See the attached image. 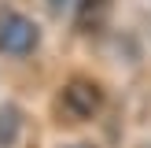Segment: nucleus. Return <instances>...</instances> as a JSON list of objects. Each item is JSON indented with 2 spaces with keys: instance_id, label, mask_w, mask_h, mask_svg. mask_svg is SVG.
<instances>
[{
  "instance_id": "1",
  "label": "nucleus",
  "mask_w": 151,
  "mask_h": 148,
  "mask_svg": "<svg viewBox=\"0 0 151 148\" xmlns=\"http://www.w3.org/2000/svg\"><path fill=\"white\" fill-rule=\"evenodd\" d=\"M59 107L74 122H88L103 111V89L92 74H70L59 89Z\"/></svg>"
},
{
  "instance_id": "6",
  "label": "nucleus",
  "mask_w": 151,
  "mask_h": 148,
  "mask_svg": "<svg viewBox=\"0 0 151 148\" xmlns=\"http://www.w3.org/2000/svg\"><path fill=\"white\" fill-rule=\"evenodd\" d=\"M63 148H96V144H88V141H70V144H63Z\"/></svg>"
},
{
  "instance_id": "2",
  "label": "nucleus",
  "mask_w": 151,
  "mask_h": 148,
  "mask_svg": "<svg viewBox=\"0 0 151 148\" xmlns=\"http://www.w3.org/2000/svg\"><path fill=\"white\" fill-rule=\"evenodd\" d=\"M41 48V26L22 11H4L0 15V56L26 59Z\"/></svg>"
},
{
  "instance_id": "3",
  "label": "nucleus",
  "mask_w": 151,
  "mask_h": 148,
  "mask_svg": "<svg viewBox=\"0 0 151 148\" xmlns=\"http://www.w3.org/2000/svg\"><path fill=\"white\" fill-rule=\"evenodd\" d=\"M114 0H74V30L78 33H100L111 19Z\"/></svg>"
},
{
  "instance_id": "5",
  "label": "nucleus",
  "mask_w": 151,
  "mask_h": 148,
  "mask_svg": "<svg viewBox=\"0 0 151 148\" xmlns=\"http://www.w3.org/2000/svg\"><path fill=\"white\" fill-rule=\"evenodd\" d=\"M44 4H48V11H52V15H63L66 7L74 4V0H44Z\"/></svg>"
},
{
  "instance_id": "4",
  "label": "nucleus",
  "mask_w": 151,
  "mask_h": 148,
  "mask_svg": "<svg viewBox=\"0 0 151 148\" xmlns=\"http://www.w3.org/2000/svg\"><path fill=\"white\" fill-rule=\"evenodd\" d=\"M22 126H26V115H22L19 104H0V148H15L22 137Z\"/></svg>"
}]
</instances>
